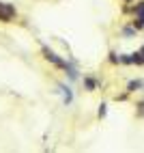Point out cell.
<instances>
[{
	"label": "cell",
	"mask_w": 144,
	"mask_h": 153,
	"mask_svg": "<svg viewBox=\"0 0 144 153\" xmlns=\"http://www.w3.org/2000/svg\"><path fill=\"white\" fill-rule=\"evenodd\" d=\"M41 50H43V56H45V60H49V63H52L54 67H60V69H67V67H69V63H67V60H63L58 54H54V52H52V50H49L47 45H41Z\"/></svg>",
	"instance_id": "1"
},
{
	"label": "cell",
	"mask_w": 144,
	"mask_h": 153,
	"mask_svg": "<svg viewBox=\"0 0 144 153\" xmlns=\"http://www.w3.org/2000/svg\"><path fill=\"white\" fill-rule=\"evenodd\" d=\"M133 13H136V19H133V26H136L138 30L144 28V2H140L136 9H133Z\"/></svg>",
	"instance_id": "2"
},
{
	"label": "cell",
	"mask_w": 144,
	"mask_h": 153,
	"mask_svg": "<svg viewBox=\"0 0 144 153\" xmlns=\"http://www.w3.org/2000/svg\"><path fill=\"white\" fill-rule=\"evenodd\" d=\"M58 88L63 91V95H65V104H71V101H73V93H71V88L65 86V84H58Z\"/></svg>",
	"instance_id": "3"
},
{
	"label": "cell",
	"mask_w": 144,
	"mask_h": 153,
	"mask_svg": "<svg viewBox=\"0 0 144 153\" xmlns=\"http://www.w3.org/2000/svg\"><path fill=\"white\" fill-rule=\"evenodd\" d=\"M84 86L88 88V91H95V86H97V82L92 78H84Z\"/></svg>",
	"instance_id": "4"
},
{
	"label": "cell",
	"mask_w": 144,
	"mask_h": 153,
	"mask_svg": "<svg viewBox=\"0 0 144 153\" xmlns=\"http://www.w3.org/2000/svg\"><path fill=\"white\" fill-rule=\"evenodd\" d=\"M136 26H133V28H123V35H125V37H133V35H136Z\"/></svg>",
	"instance_id": "5"
},
{
	"label": "cell",
	"mask_w": 144,
	"mask_h": 153,
	"mask_svg": "<svg viewBox=\"0 0 144 153\" xmlns=\"http://www.w3.org/2000/svg\"><path fill=\"white\" fill-rule=\"evenodd\" d=\"M140 86H142V82H140V80H136V82H129V93H131L133 88H140Z\"/></svg>",
	"instance_id": "6"
},
{
	"label": "cell",
	"mask_w": 144,
	"mask_h": 153,
	"mask_svg": "<svg viewBox=\"0 0 144 153\" xmlns=\"http://www.w3.org/2000/svg\"><path fill=\"white\" fill-rule=\"evenodd\" d=\"M106 108H108L106 104H101V106H99V117H101V119H103V117H106V112H108Z\"/></svg>",
	"instance_id": "7"
}]
</instances>
